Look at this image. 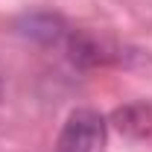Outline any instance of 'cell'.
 Wrapping results in <instances>:
<instances>
[{"instance_id":"obj_1","label":"cell","mask_w":152,"mask_h":152,"mask_svg":"<svg viewBox=\"0 0 152 152\" xmlns=\"http://www.w3.org/2000/svg\"><path fill=\"white\" fill-rule=\"evenodd\" d=\"M108 123L94 108H76L67 114L56 140V152H105Z\"/></svg>"},{"instance_id":"obj_2","label":"cell","mask_w":152,"mask_h":152,"mask_svg":"<svg viewBox=\"0 0 152 152\" xmlns=\"http://www.w3.org/2000/svg\"><path fill=\"white\" fill-rule=\"evenodd\" d=\"M18 32L29 41H38V44H56L67 35V26L53 12H29L18 20Z\"/></svg>"},{"instance_id":"obj_3","label":"cell","mask_w":152,"mask_h":152,"mask_svg":"<svg viewBox=\"0 0 152 152\" xmlns=\"http://www.w3.org/2000/svg\"><path fill=\"white\" fill-rule=\"evenodd\" d=\"M111 123L129 137H146V134H152V105L129 102L111 114Z\"/></svg>"},{"instance_id":"obj_4","label":"cell","mask_w":152,"mask_h":152,"mask_svg":"<svg viewBox=\"0 0 152 152\" xmlns=\"http://www.w3.org/2000/svg\"><path fill=\"white\" fill-rule=\"evenodd\" d=\"M67 50H70V61L79 67H96V64H105L111 58L105 44L99 38H94L91 32H70Z\"/></svg>"}]
</instances>
